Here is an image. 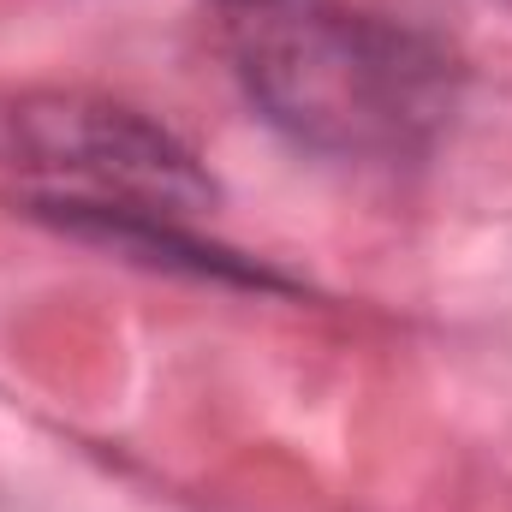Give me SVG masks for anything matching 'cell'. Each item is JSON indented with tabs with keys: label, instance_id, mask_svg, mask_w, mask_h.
I'll return each instance as SVG.
<instances>
[{
	"label": "cell",
	"instance_id": "cell-3",
	"mask_svg": "<svg viewBox=\"0 0 512 512\" xmlns=\"http://www.w3.org/2000/svg\"><path fill=\"white\" fill-rule=\"evenodd\" d=\"M30 215L72 233V239H90V245H108L114 256H137L149 268H179V274H197V280H239V286H268V274L245 262L239 251H221V245H203L191 233H179L173 221H161L155 209H131V203H102V197H30Z\"/></svg>",
	"mask_w": 512,
	"mask_h": 512
},
{
	"label": "cell",
	"instance_id": "cell-2",
	"mask_svg": "<svg viewBox=\"0 0 512 512\" xmlns=\"http://www.w3.org/2000/svg\"><path fill=\"white\" fill-rule=\"evenodd\" d=\"M0 161L66 173L90 185L102 203L131 209H203L215 203V179L197 155L155 120L96 96H18L0 108Z\"/></svg>",
	"mask_w": 512,
	"mask_h": 512
},
{
	"label": "cell",
	"instance_id": "cell-1",
	"mask_svg": "<svg viewBox=\"0 0 512 512\" xmlns=\"http://www.w3.org/2000/svg\"><path fill=\"white\" fill-rule=\"evenodd\" d=\"M251 102L322 155H411L453 114L447 60L382 18L304 12L245 54Z\"/></svg>",
	"mask_w": 512,
	"mask_h": 512
}]
</instances>
